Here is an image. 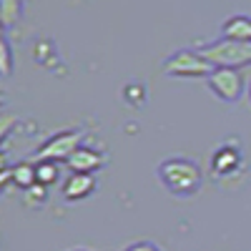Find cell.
<instances>
[{
    "label": "cell",
    "instance_id": "1",
    "mask_svg": "<svg viewBox=\"0 0 251 251\" xmlns=\"http://www.w3.org/2000/svg\"><path fill=\"white\" fill-rule=\"evenodd\" d=\"M156 176L161 181V186L166 188L169 194L174 196H194L201 191V183H203V176H201V169L199 163L186 158V156H171V158H163L156 169Z\"/></svg>",
    "mask_w": 251,
    "mask_h": 251
},
{
    "label": "cell",
    "instance_id": "2",
    "mask_svg": "<svg viewBox=\"0 0 251 251\" xmlns=\"http://www.w3.org/2000/svg\"><path fill=\"white\" fill-rule=\"evenodd\" d=\"M201 55L214 68H241L251 63V43L224 38V40H216V43L201 48Z\"/></svg>",
    "mask_w": 251,
    "mask_h": 251
},
{
    "label": "cell",
    "instance_id": "3",
    "mask_svg": "<svg viewBox=\"0 0 251 251\" xmlns=\"http://www.w3.org/2000/svg\"><path fill=\"white\" fill-rule=\"evenodd\" d=\"M214 66L208 63L201 50H178L163 63V73L174 78H208Z\"/></svg>",
    "mask_w": 251,
    "mask_h": 251
},
{
    "label": "cell",
    "instance_id": "4",
    "mask_svg": "<svg viewBox=\"0 0 251 251\" xmlns=\"http://www.w3.org/2000/svg\"><path fill=\"white\" fill-rule=\"evenodd\" d=\"M80 143H83V131H60L40 146L33 161H55V163L68 161Z\"/></svg>",
    "mask_w": 251,
    "mask_h": 251
},
{
    "label": "cell",
    "instance_id": "5",
    "mask_svg": "<svg viewBox=\"0 0 251 251\" xmlns=\"http://www.w3.org/2000/svg\"><path fill=\"white\" fill-rule=\"evenodd\" d=\"M208 88L216 98L224 103H236L244 96V78L236 68H214L211 75L206 78Z\"/></svg>",
    "mask_w": 251,
    "mask_h": 251
},
{
    "label": "cell",
    "instance_id": "6",
    "mask_svg": "<svg viewBox=\"0 0 251 251\" xmlns=\"http://www.w3.org/2000/svg\"><path fill=\"white\" fill-rule=\"evenodd\" d=\"M244 169V151L236 143H224L211 156V174L216 178H228Z\"/></svg>",
    "mask_w": 251,
    "mask_h": 251
},
{
    "label": "cell",
    "instance_id": "7",
    "mask_svg": "<svg viewBox=\"0 0 251 251\" xmlns=\"http://www.w3.org/2000/svg\"><path fill=\"white\" fill-rule=\"evenodd\" d=\"M103 163H106V156L98 149H91V146H78L75 153L66 161L71 174H96Z\"/></svg>",
    "mask_w": 251,
    "mask_h": 251
},
{
    "label": "cell",
    "instance_id": "8",
    "mask_svg": "<svg viewBox=\"0 0 251 251\" xmlns=\"http://www.w3.org/2000/svg\"><path fill=\"white\" fill-rule=\"evenodd\" d=\"M96 186H98V181H96L93 174H71L63 181L60 194L66 201H83L96 191Z\"/></svg>",
    "mask_w": 251,
    "mask_h": 251
},
{
    "label": "cell",
    "instance_id": "9",
    "mask_svg": "<svg viewBox=\"0 0 251 251\" xmlns=\"http://www.w3.org/2000/svg\"><path fill=\"white\" fill-rule=\"evenodd\" d=\"M10 181H13V186L18 188V191H28V188H33L38 183L35 163L33 161H23V163L10 166Z\"/></svg>",
    "mask_w": 251,
    "mask_h": 251
},
{
    "label": "cell",
    "instance_id": "10",
    "mask_svg": "<svg viewBox=\"0 0 251 251\" xmlns=\"http://www.w3.org/2000/svg\"><path fill=\"white\" fill-rule=\"evenodd\" d=\"M224 38L241 40V43H251V18H246V15L228 18L224 23Z\"/></svg>",
    "mask_w": 251,
    "mask_h": 251
},
{
    "label": "cell",
    "instance_id": "11",
    "mask_svg": "<svg viewBox=\"0 0 251 251\" xmlns=\"http://www.w3.org/2000/svg\"><path fill=\"white\" fill-rule=\"evenodd\" d=\"M35 163V178L40 186H53L58 178H60V169L55 161H33Z\"/></svg>",
    "mask_w": 251,
    "mask_h": 251
},
{
    "label": "cell",
    "instance_id": "12",
    "mask_svg": "<svg viewBox=\"0 0 251 251\" xmlns=\"http://www.w3.org/2000/svg\"><path fill=\"white\" fill-rule=\"evenodd\" d=\"M23 199H25V203H28V206H40V203H46V199H48V186L35 183L33 188L23 191Z\"/></svg>",
    "mask_w": 251,
    "mask_h": 251
},
{
    "label": "cell",
    "instance_id": "13",
    "mask_svg": "<svg viewBox=\"0 0 251 251\" xmlns=\"http://www.w3.org/2000/svg\"><path fill=\"white\" fill-rule=\"evenodd\" d=\"M0 50H3V75H10V48H8V40L0 43Z\"/></svg>",
    "mask_w": 251,
    "mask_h": 251
},
{
    "label": "cell",
    "instance_id": "14",
    "mask_svg": "<svg viewBox=\"0 0 251 251\" xmlns=\"http://www.w3.org/2000/svg\"><path fill=\"white\" fill-rule=\"evenodd\" d=\"M126 251H161L156 244H151V241H138V244H131Z\"/></svg>",
    "mask_w": 251,
    "mask_h": 251
},
{
    "label": "cell",
    "instance_id": "15",
    "mask_svg": "<svg viewBox=\"0 0 251 251\" xmlns=\"http://www.w3.org/2000/svg\"><path fill=\"white\" fill-rule=\"evenodd\" d=\"M75 251H86V249H75Z\"/></svg>",
    "mask_w": 251,
    "mask_h": 251
}]
</instances>
